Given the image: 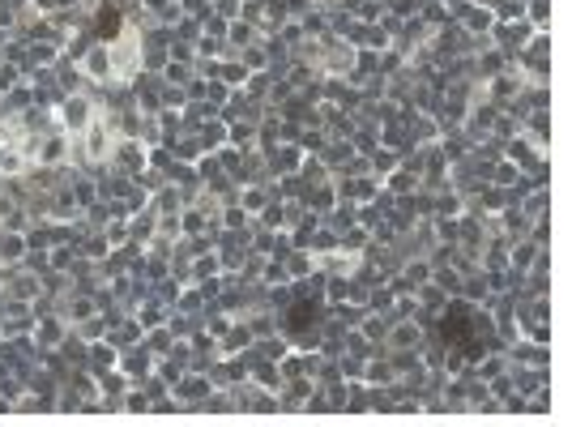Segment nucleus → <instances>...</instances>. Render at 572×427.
I'll use <instances>...</instances> for the list:
<instances>
[{
    "mask_svg": "<svg viewBox=\"0 0 572 427\" xmlns=\"http://www.w3.org/2000/svg\"><path fill=\"white\" fill-rule=\"evenodd\" d=\"M120 30H124V13L116 5H102L94 18V39H120Z\"/></svg>",
    "mask_w": 572,
    "mask_h": 427,
    "instance_id": "nucleus-3",
    "label": "nucleus"
},
{
    "mask_svg": "<svg viewBox=\"0 0 572 427\" xmlns=\"http://www.w3.org/2000/svg\"><path fill=\"white\" fill-rule=\"evenodd\" d=\"M436 334H440V342H444L457 359H483V355L495 346L491 325H487L479 312H470L465 303H457V308H448V312L440 316Z\"/></svg>",
    "mask_w": 572,
    "mask_h": 427,
    "instance_id": "nucleus-1",
    "label": "nucleus"
},
{
    "mask_svg": "<svg viewBox=\"0 0 572 427\" xmlns=\"http://www.w3.org/2000/svg\"><path fill=\"white\" fill-rule=\"evenodd\" d=\"M317 320H321V303H317V299H295V303L286 308V329H291V334H307Z\"/></svg>",
    "mask_w": 572,
    "mask_h": 427,
    "instance_id": "nucleus-2",
    "label": "nucleus"
}]
</instances>
